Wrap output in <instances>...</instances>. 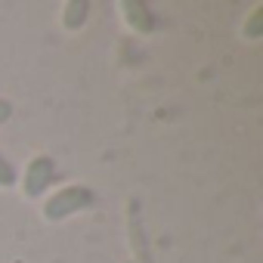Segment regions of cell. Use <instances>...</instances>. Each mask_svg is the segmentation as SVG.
Returning <instances> with one entry per match:
<instances>
[{"label": "cell", "mask_w": 263, "mask_h": 263, "mask_svg": "<svg viewBox=\"0 0 263 263\" xmlns=\"http://www.w3.org/2000/svg\"><path fill=\"white\" fill-rule=\"evenodd\" d=\"M96 204V192L87 186V183H68L56 192H50L41 204V217L47 223H62L74 214H84Z\"/></svg>", "instance_id": "cell-1"}, {"label": "cell", "mask_w": 263, "mask_h": 263, "mask_svg": "<svg viewBox=\"0 0 263 263\" xmlns=\"http://www.w3.org/2000/svg\"><path fill=\"white\" fill-rule=\"evenodd\" d=\"M56 177H59L56 158H53V155H34V158L25 164V171L19 174L22 195H25L28 201H41V198H47V192H50V186L56 183Z\"/></svg>", "instance_id": "cell-2"}, {"label": "cell", "mask_w": 263, "mask_h": 263, "mask_svg": "<svg viewBox=\"0 0 263 263\" xmlns=\"http://www.w3.org/2000/svg\"><path fill=\"white\" fill-rule=\"evenodd\" d=\"M118 10H121L127 28H130V31H137V34H152L155 25H158L155 13L149 10V4H143V0H121Z\"/></svg>", "instance_id": "cell-3"}, {"label": "cell", "mask_w": 263, "mask_h": 263, "mask_svg": "<svg viewBox=\"0 0 263 263\" xmlns=\"http://www.w3.org/2000/svg\"><path fill=\"white\" fill-rule=\"evenodd\" d=\"M90 10H93L90 0H68L62 7V28L65 31H81L90 19Z\"/></svg>", "instance_id": "cell-4"}, {"label": "cell", "mask_w": 263, "mask_h": 263, "mask_svg": "<svg viewBox=\"0 0 263 263\" xmlns=\"http://www.w3.org/2000/svg\"><path fill=\"white\" fill-rule=\"evenodd\" d=\"M16 183H19V171H16V164L0 152V189H16Z\"/></svg>", "instance_id": "cell-5"}, {"label": "cell", "mask_w": 263, "mask_h": 263, "mask_svg": "<svg viewBox=\"0 0 263 263\" xmlns=\"http://www.w3.org/2000/svg\"><path fill=\"white\" fill-rule=\"evenodd\" d=\"M260 19H263V7H257L254 13H251V22H248V28H245V37H257L260 34Z\"/></svg>", "instance_id": "cell-6"}, {"label": "cell", "mask_w": 263, "mask_h": 263, "mask_svg": "<svg viewBox=\"0 0 263 263\" xmlns=\"http://www.w3.org/2000/svg\"><path fill=\"white\" fill-rule=\"evenodd\" d=\"M13 115H16V105H13L10 99H4V96H0V127H4V124L13 118Z\"/></svg>", "instance_id": "cell-7"}, {"label": "cell", "mask_w": 263, "mask_h": 263, "mask_svg": "<svg viewBox=\"0 0 263 263\" xmlns=\"http://www.w3.org/2000/svg\"><path fill=\"white\" fill-rule=\"evenodd\" d=\"M127 263H134V260H127Z\"/></svg>", "instance_id": "cell-8"}]
</instances>
